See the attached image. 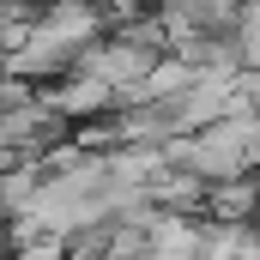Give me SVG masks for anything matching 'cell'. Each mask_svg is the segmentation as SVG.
<instances>
[{
  "label": "cell",
  "mask_w": 260,
  "mask_h": 260,
  "mask_svg": "<svg viewBox=\"0 0 260 260\" xmlns=\"http://www.w3.org/2000/svg\"><path fill=\"white\" fill-rule=\"evenodd\" d=\"M254 103H260V85H254Z\"/></svg>",
  "instance_id": "obj_1"
}]
</instances>
